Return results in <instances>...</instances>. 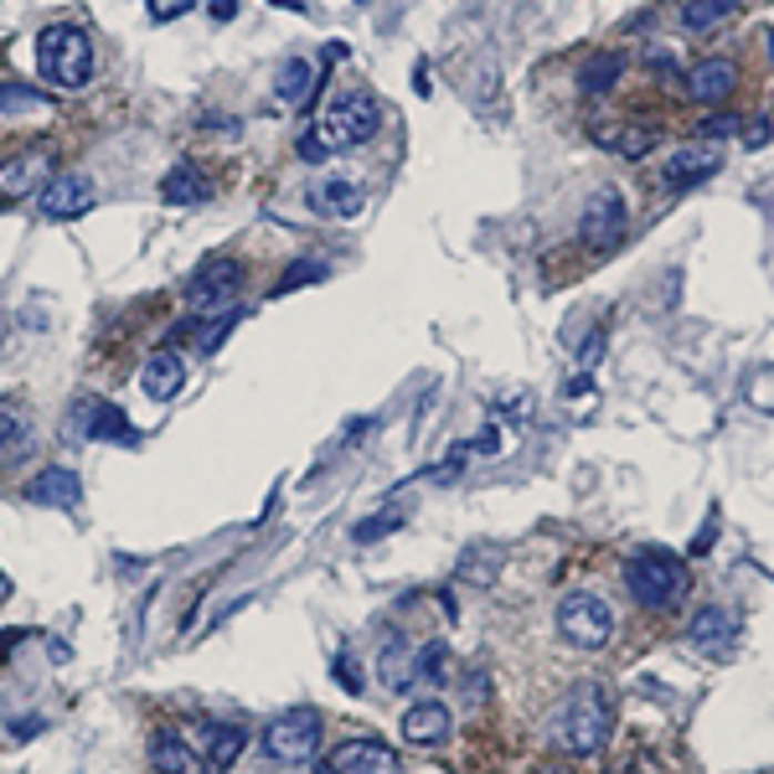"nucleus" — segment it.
Listing matches in <instances>:
<instances>
[{"label":"nucleus","instance_id":"nucleus-1","mask_svg":"<svg viewBox=\"0 0 774 774\" xmlns=\"http://www.w3.org/2000/svg\"><path fill=\"white\" fill-rule=\"evenodd\" d=\"M610 733H614V707L599 682H579L548 717V744L558 754H568V760H594V754H604Z\"/></svg>","mask_w":774,"mask_h":774},{"label":"nucleus","instance_id":"nucleus-2","mask_svg":"<svg viewBox=\"0 0 774 774\" xmlns=\"http://www.w3.org/2000/svg\"><path fill=\"white\" fill-rule=\"evenodd\" d=\"M625 589L645 614H676L692 594V568L671 548H641L625 558Z\"/></svg>","mask_w":774,"mask_h":774},{"label":"nucleus","instance_id":"nucleus-3","mask_svg":"<svg viewBox=\"0 0 774 774\" xmlns=\"http://www.w3.org/2000/svg\"><path fill=\"white\" fill-rule=\"evenodd\" d=\"M377 124H383V109H377V99H367V93H342V99H330L326 109H320V120H315L310 140L320 150H357L361 140H373Z\"/></svg>","mask_w":774,"mask_h":774},{"label":"nucleus","instance_id":"nucleus-4","mask_svg":"<svg viewBox=\"0 0 774 774\" xmlns=\"http://www.w3.org/2000/svg\"><path fill=\"white\" fill-rule=\"evenodd\" d=\"M37 68L58 89H83L93 78V42L83 27H47L37 37Z\"/></svg>","mask_w":774,"mask_h":774},{"label":"nucleus","instance_id":"nucleus-5","mask_svg":"<svg viewBox=\"0 0 774 774\" xmlns=\"http://www.w3.org/2000/svg\"><path fill=\"white\" fill-rule=\"evenodd\" d=\"M558 635H563L573 651H604L614 641V610L589 589H573L558 604Z\"/></svg>","mask_w":774,"mask_h":774},{"label":"nucleus","instance_id":"nucleus-6","mask_svg":"<svg viewBox=\"0 0 774 774\" xmlns=\"http://www.w3.org/2000/svg\"><path fill=\"white\" fill-rule=\"evenodd\" d=\"M315 748H320V713L315 707H289V713L268 717L264 729V754L274 764H305L315 760Z\"/></svg>","mask_w":774,"mask_h":774},{"label":"nucleus","instance_id":"nucleus-7","mask_svg":"<svg viewBox=\"0 0 774 774\" xmlns=\"http://www.w3.org/2000/svg\"><path fill=\"white\" fill-rule=\"evenodd\" d=\"M625 223H630V212H625L620 186H599V192L589 196V207H583L579 233L594 254H614V248L625 243Z\"/></svg>","mask_w":774,"mask_h":774},{"label":"nucleus","instance_id":"nucleus-8","mask_svg":"<svg viewBox=\"0 0 774 774\" xmlns=\"http://www.w3.org/2000/svg\"><path fill=\"white\" fill-rule=\"evenodd\" d=\"M238 284H243V264H238V258H207V264L186 279V305H192V310H207V315L227 310L233 295H238Z\"/></svg>","mask_w":774,"mask_h":774},{"label":"nucleus","instance_id":"nucleus-9","mask_svg":"<svg viewBox=\"0 0 774 774\" xmlns=\"http://www.w3.org/2000/svg\"><path fill=\"white\" fill-rule=\"evenodd\" d=\"M686 93L697 99L702 109H717V104H729L733 93H739V62L733 58H702L686 68Z\"/></svg>","mask_w":774,"mask_h":774},{"label":"nucleus","instance_id":"nucleus-10","mask_svg":"<svg viewBox=\"0 0 774 774\" xmlns=\"http://www.w3.org/2000/svg\"><path fill=\"white\" fill-rule=\"evenodd\" d=\"M320 770L326 774H393L398 770V754L383 739H346V744L330 748Z\"/></svg>","mask_w":774,"mask_h":774},{"label":"nucleus","instance_id":"nucleus-11","mask_svg":"<svg viewBox=\"0 0 774 774\" xmlns=\"http://www.w3.org/2000/svg\"><path fill=\"white\" fill-rule=\"evenodd\" d=\"M305 202H310V212L330 217V223H352V217L367 207V192H361L352 176H315Z\"/></svg>","mask_w":774,"mask_h":774},{"label":"nucleus","instance_id":"nucleus-12","mask_svg":"<svg viewBox=\"0 0 774 774\" xmlns=\"http://www.w3.org/2000/svg\"><path fill=\"white\" fill-rule=\"evenodd\" d=\"M93 207V181L89 176H52L42 186V217L47 223H73V217H83V212Z\"/></svg>","mask_w":774,"mask_h":774},{"label":"nucleus","instance_id":"nucleus-13","mask_svg":"<svg viewBox=\"0 0 774 774\" xmlns=\"http://www.w3.org/2000/svg\"><path fill=\"white\" fill-rule=\"evenodd\" d=\"M449 729H455V713H449L439 697H418L403 707V739L418 748H434V744H445Z\"/></svg>","mask_w":774,"mask_h":774},{"label":"nucleus","instance_id":"nucleus-14","mask_svg":"<svg viewBox=\"0 0 774 774\" xmlns=\"http://www.w3.org/2000/svg\"><path fill=\"white\" fill-rule=\"evenodd\" d=\"M42 181H52V155L47 150H21V155H11L0 165V202H21Z\"/></svg>","mask_w":774,"mask_h":774},{"label":"nucleus","instance_id":"nucleus-15","mask_svg":"<svg viewBox=\"0 0 774 774\" xmlns=\"http://www.w3.org/2000/svg\"><path fill=\"white\" fill-rule=\"evenodd\" d=\"M744 630H739V614L723 610V604H702L697 614H692V625H686V641L697 645V651H733V641H739Z\"/></svg>","mask_w":774,"mask_h":774},{"label":"nucleus","instance_id":"nucleus-16","mask_svg":"<svg viewBox=\"0 0 774 774\" xmlns=\"http://www.w3.org/2000/svg\"><path fill=\"white\" fill-rule=\"evenodd\" d=\"M27 501L52 507V511H78L83 507V480H78V470H68V465H47L42 476L27 486Z\"/></svg>","mask_w":774,"mask_h":774},{"label":"nucleus","instance_id":"nucleus-17","mask_svg":"<svg viewBox=\"0 0 774 774\" xmlns=\"http://www.w3.org/2000/svg\"><path fill=\"white\" fill-rule=\"evenodd\" d=\"M150 760H155V770H161V774H212L207 760L196 754V744L181 729H161V733H155V739H150Z\"/></svg>","mask_w":774,"mask_h":774},{"label":"nucleus","instance_id":"nucleus-18","mask_svg":"<svg viewBox=\"0 0 774 774\" xmlns=\"http://www.w3.org/2000/svg\"><path fill=\"white\" fill-rule=\"evenodd\" d=\"M73 414H83V439H109V445H134L140 434H134V424L124 418V408H114V403L104 398H89V403H78Z\"/></svg>","mask_w":774,"mask_h":774},{"label":"nucleus","instance_id":"nucleus-19","mask_svg":"<svg viewBox=\"0 0 774 774\" xmlns=\"http://www.w3.org/2000/svg\"><path fill=\"white\" fill-rule=\"evenodd\" d=\"M243 744H248V733L233 729V723H217V717H202V729H196V754L207 760L212 774H223L227 764L238 760Z\"/></svg>","mask_w":774,"mask_h":774},{"label":"nucleus","instance_id":"nucleus-20","mask_svg":"<svg viewBox=\"0 0 774 774\" xmlns=\"http://www.w3.org/2000/svg\"><path fill=\"white\" fill-rule=\"evenodd\" d=\"M717 165H723V150L717 145H682L676 155H666V181L671 186H697V181L717 176Z\"/></svg>","mask_w":774,"mask_h":774},{"label":"nucleus","instance_id":"nucleus-21","mask_svg":"<svg viewBox=\"0 0 774 774\" xmlns=\"http://www.w3.org/2000/svg\"><path fill=\"white\" fill-rule=\"evenodd\" d=\"M377 676H383L387 692L418 686V645L408 641V635H393V641L383 645V655H377Z\"/></svg>","mask_w":774,"mask_h":774},{"label":"nucleus","instance_id":"nucleus-22","mask_svg":"<svg viewBox=\"0 0 774 774\" xmlns=\"http://www.w3.org/2000/svg\"><path fill=\"white\" fill-rule=\"evenodd\" d=\"M140 387H145V398L171 403L181 387H186V361H181L176 352H155V357L140 367Z\"/></svg>","mask_w":774,"mask_h":774},{"label":"nucleus","instance_id":"nucleus-23","mask_svg":"<svg viewBox=\"0 0 774 774\" xmlns=\"http://www.w3.org/2000/svg\"><path fill=\"white\" fill-rule=\"evenodd\" d=\"M620 78H625V52H589L579 68V93L604 99L610 89H620Z\"/></svg>","mask_w":774,"mask_h":774},{"label":"nucleus","instance_id":"nucleus-24","mask_svg":"<svg viewBox=\"0 0 774 774\" xmlns=\"http://www.w3.org/2000/svg\"><path fill=\"white\" fill-rule=\"evenodd\" d=\"M161 196L171 202V207H196V202H207V176H202L192 161H181V165L165 171Z\"/></svg>","mask_w":774,"mask_h":774},{"label":"nucleus","instance_id":"nucleus-25","mask_svg":"<svg viewBox=\"0 0 774 774\" xmlns=\"http://www.w3.org/2000/svg\"><path fill=\"white\" fill-rule=\"evenodd\" d=\"M31 445H37L31 424L16 414L11 403H0V470H6V465H16V460H27Z\"/></svg>","mask_w":774,"mask_h":774},{"label":"nucleus","instance_id":"nucleus-26","mask_svg":"<svg viewBox=\"0 0 774 774\" xmlns=\"http://www.w3.org/2000/svg\"><path fill=\"white\" fill-rule=\"evenodd\" d=\"M655 140H661V134H655L651 124H614V130H599V145L614 150V155H625V161H641V155H651Z\"/></svg>","mask_w":774,"mask_h":774},{"label":"nucleus","instance_id":"nucleus-27","mask_svg":"<svg viewBox=\"0 0 774 774\" xmlns=\"http://www.w3.org/2000/svg\"><path fill=\"white\" fill-rule=\"evenodd\" d=\"M739 11H744V0H686V6H682V27L702 37V31H717L729 16H739Z\"/></svg>","mask_w":774,"mask_h":774},{"label":"nucleus","instance_id":"nucleus-28","mask_svg":"<svg viewBox=\"0 0 774 774\" xmlns=\"http://www.w3.org/2000/svg\"><path fill=\"white\" fill-rule=\"evenodd\" d=\"M310 83H315L310 62L289 58L279 73H274V99H279V104H305V99H310Z\"/></svg>","mask_w":774,"mask_h":774},{"label":"nucleus","instance_id":"nucleus-29","mask_svg":"<svg viewBox=\"0 0 774 774\" xmlns=\"http://www.w3.org/2000/svg\"><path fill=\"white\" fill-rule=\"evenodd\" d=\"M496 573H501V548H486V542H480V548H470V558L460 563V579L465 583H480V589H486V583H496Z\"/></svg>","mask_w":774,"mask_h":774},{"label":"nucleus","instance_id":"nucleus-30","mask_svg":"<svg viewBox=\"0 0 774 774\" xmlns=\"http://www.w3.org/2000/svg\"><path fill=\"white\" fill-rule=\"evenodd\" d=\"M418 682H424V686L449 682V645L445 641L418 645Z\"/></svg>","mask_w":774,"mask_h":774},{"label":"nucleus","instance_id":"nucleus-31","mask_svg":"<svg viewBox=\"0 0 774 774\" xmlns=\"http://www.w3.org/2000/svg\"><path fill=\"white\" fill-rule=\"evenodd\" d=\"M27 109H42V93L31 83H0V114H27Z\"/></svg>","mask_w":774,"mask_h":774},{"label":"nucleus","instance_id":"nucleus-32","mask_svg":"<svg viewBox=\"0 0 774 774\" xmlns=\"http://www.w3.org/2000/svg\"><path fill=\"white\" fill-rule=\"evenodd\" d=\"M315 279H326V264H320V258H305L299 268H284L279 284H274L268 295H289V289H299V284H315Z\"/></svg>","mask_w":774,"mask_h":774},{"label":"nucleus","instance_id":"nucleus-33","mask_svg":"<svg viewBox=\"0 0 774 774\" xmlns=\"http://www.w3.org/2000/svg\"><path fill=\"white\" fill-rule=\"evenodd\" d=\"M398 527H403V511H398V507H387L383 517H367V521H357V527H352V537H357V542H377V537L398 532Z\"/></svg>","mask_w":774,"mask_h":774},{"label":"nucleus","instance_id":"nucleus-34","mask_svg":"<svg viewBox=\"0 0 774 774\" xmlns=\"http://www.w3.org/2000/svg\"><path fill=\"white\" fill-rule=\"evenodd\" d=\"M723 134H744V120L739 114H717V120L697 124V140H723Z\"/></svg>","mask_w":774,"mask_h":774},{"label":"nucleus","instance_id":"nucleus-35","mask_svg":"<svg viewBox=\"0 0 774 774\" xmlns=\"http://www.w3.org/2000/svg\"><path fill=\"white\" fill-rule=\"evenodd\" d=\"M336 676H342V686L346 692H361V676H357V666H352V655H336Z\"/></svg>","mask_w":774,"mask_h":774},{"label":"nucleus","instance_id":"nucleus-36","mask_svg":"<svg viewBox=\"0 0 774 774\" xmlns=\"http://www.w3.org/2000/svg\"><path fill=\"white\" fill-rule=\"evenodd\" d=\"M604 357V330H589V342H583V367H594Z\"/></svg>","mask_w":774,"mask_h":774},{"label":"nucleus","instance_id":"nucleus-37","mask_svg":"<svg viewBox=\"0 0 774 774\" xmlns=\"http://www.w3.org/2000/svg\"><path fill=\"white\" fill-rule=\"evenodd\" d=\"M610 774H661V764L645 760V754H641V760H625L620 770H610Z\"/></svg>","mask_w":774,"mask_h":774},{"label":"nucleus","instance_id":"nucleus-38","mask_svg":"<svg viewBox=\"0 0 774 774\" xmlns=\"http://www.w3.org/2000/svg\"><path fill=\"white\" fill-rule=\"evenodd\" d=\"M212 16H217V21H233V16H238V0H212Z\"/></svg>","mask_w":774,"mask_h":774},{"label":"nucleus","instance_id":"nucleus-39","mask_svg":"<svg viewBox=\"0 0 774 774\" xmlns=\"http://www.w3.org/2000/svg\"><path fill=\"white\" fill-rule=\"evenodd\" d=\"M589 387H594V383H589V373H579L573 383H568V398H589Z\"/></svg>","mask_w":774,"mask_h":774},{"label":"nucleus","instance_id":"nucleus-40","mask_svg":"<svg viewBox=\"0 0 774 774\" xmlns=\"http://www.w3.org/2000/svg\"><path fill=\"white\" fill-rule=\"evenodd\" d=\"M532 774H579L573 764H563V760H548V764H537Z\"/></svg>","mask_w":774,"mask_h":774},{"label":"nucleus","instance_id":"nucleus-41","mask_svg":"<svg viewBox=\"0 0 774 774\" xmlns=\"http://www.w3.org/2000/svg\"><path fill=\"white\" fill-rule=\"evenodd\" d=\"M299 155H305V161H326V150H320V145H315V140H310V134H305V140H299Z\"/></svg>","mask_w":774,"mask_h":774},{"label":"nucleus","instance_id":"nucleus-42","mask_svg":"<svg viewBox=\"0 0 774 774\" xmlns=\"http://www.w3.org/2000/svg\"><path fill=\"white\" fill-rule=\"evenodd\" d=\"M764 140H770V124H754V130H748V140H744V145H748V150H760Z\"/></svg>","mask_w":774,"mask_h":774},{"label":"nucleus","instance_id":"nucleus-43","mask_svg":"<svg viewBox=\"0 0 774 774\" xmlns=\"http://www.w3.org/2000/svg\"><path fill=\"white\" fill-rule=\"evenodd\" d=\"M346 58V42H330L326 47V68H330V62H342Z\"/></svg>","mask_w":774,"mask_h":774},{"label":"nucleus","instance_id":"nucleus-44","mask_svg":"<svg viewBox=\"0 0 774 774\" xmlns=\"http://www.w3.org/2000/svg\"><path fill=\"white\" fill-rule=\"evenodd\" d=\"M268 6H279V11H305V0H268Z\"/></svg>","mask_w":774,"mask_h":774},{"label":"nucleus","instance_id":"nucleus-45","mask_svg":"<svg viewBox=\"0 0 774 774\" xmlns=\"http://www.w3.org/2000/svg\"><path fill=\"white\" fill-rule=\"evenodd\" d=\"M770 52H774V37H770Z\"/></svg>","mask_w":774,"mask_h":774}]
</instances>
